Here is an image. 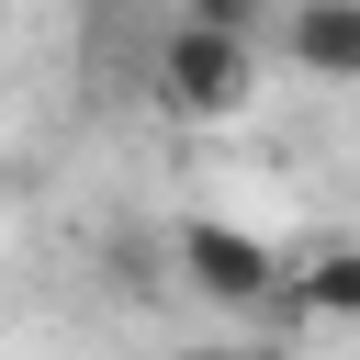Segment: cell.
<instances>
[{
  "label": "cell",
  "instance_id": "6da1fadb",
  "mask_svg": "<svg viewBox=\"0 0 360 360\" xmlns=\"http://www.w3.org/2000/svg\"><path fill=\"white\" fill-rule=\"evenodd\" d=\"M146 79H158V112H180V124H236L248 90H259V45L225 34V22H169Z\"/></svg>",
  "mask_w": 360,
  "mask_h": 360
},
{
  "label": "cell",
  "instance_id": "7a4b0ae2",
  "mask_svg": "<svg viewBox=\"0 0 360 360\" xmlns=\"http://www.w3.org/2000/svg\"><path fill=\"white\" fill-rule=\"evenodd\" d=\"M169 259H180V281H191L202 304H248V315H270V304H281V281H292V259H281L270 236L225 225V214H191V225L169 236Z\"/></svg>",
  "mask_w": 360,
  "mask_h": 360
},
{
  "label": "cell",
  "instance_id": "3957f363",
  "mask_svg": "<svg viewBox=\"0 0 360 360\" xmlns=\"http://www.w3.org/2000/svg\"><path fill=\"white\" fill-rule=\"evenodd\" d=\"M281 56H292L304 79H360V0H292Z\"/></svg>",
  "mask_w": 360,
  "mask_h": 360
},
{
  "label": "cell",
  "instance_id": "277c9868",
  "mask_svg": "<svg viewBox=\"0 0 360 360\" xmlns=\"http://www.w3.org/2000/svg\"><path fill=\"white\" fill-rule=\"evenodd\" d=\"M281 304H292V315H338V326H349V315H360V248H349V236H338V248H304V259H292V281H281Z\"/></svg>",
  "mask_w": 360,
  "mask_h": 360
},
{
  "label": "cell",
  "instance_id": "5b68a950",
  "mask_svg": "<svg viewBox=\"0 0 360 360\" xmlns=\"http://www.w3.org/2000/svg\"><path fill=\"white\" fill-rule=\"evenodd\" d=\"M180 22H225V34H248V0H191Z\"/></svg>",
  "mask_w": 360,
  "mask_h": 360
},
{
  "label": "cell",
  "instance_id": "8992f818",
  "mask_svg": "<svg viewBox=\"0 0 360 360\" xmlns=\"http://www.w3.org/2000/svg\"><path fill=\"white\" fill-rule=\"evenodd\" d=\"M191 360H259V349H191Z\"/></svg>",
  "mask_w": 360,
  "mask_h": 360
},
{
  "label": "cell",
  "instance_id": "52a82bcc",
  "mask_svg": "<svg viewBox=\"0 0 360 360\" xmlns=\"http://www.w3.org/2000/svg\"><path fill=\"white\" fill-rule=\"evenodd\" d=\"M90 11H124V0H90Z\"/></svg>",
  "mask_w": 360,
  "mask_h": 360
}]
</instances>
